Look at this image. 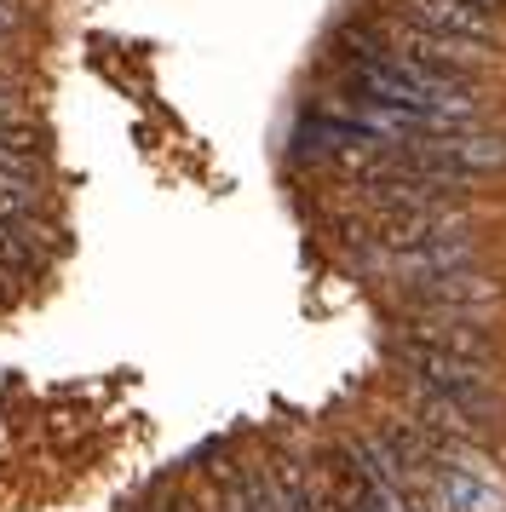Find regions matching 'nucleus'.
Listing matches in <instances>:
<instances>
[{"label": "nucleus", "mask_w": 506, "mask_h": 512, "mask_svg": "<svg viewBox=\"0 0 506 512\" xmlns=\"http://www.w3.org/2000/svg\"><path fill=\"white\" fill-rule=\"evenodd\" d=\"M391 351H397V363H403L420 386L455 397V403L478 420L483 432H489V426H501V397H495V374H489V363L449 357V351L420 346V340H409V334H397V346H391Z\"/></svg>", "instance_id": "nucleus-1"}, {"label": "nucleus", "mask_w": 506, "mask_h": 512, "mask_svg": "<svg viewBox=\"0 0 506 512\" xmlns=\"http://www.w3.org/2000/svg\"><path fill=\"white\" fill-rule=\"evenodd\" d=\"M506 300V277L495 271H478V265H460V271H443V277L409 282L403 288V305L409 311H460V317H478L489 305Z\"/></svg>", "instance_id": "nucleus-2"}, {"label": "nucleus", "mask_w": 506, "mask_h": 512, "mask_svg": "<svg viewBox=\"0 0 506 512\" xmlns=\"http://www.w3.org/2000/svg\"><path fill=\"white\" fill-rule=\"evenodd\" d=\"M391 18H403L414 29H432V35H449V41H472V47L501 41L495 12H483L472 0H391Z\"/></svg>", "instance_id": "nucleus-3"}, {"label": "nucleus", "mask_w": 506, "mask_h": 512, "mask_svg": "<svg viewBox=\"0 0 506 512\" xmlns=\"http://www.w3.org/2000/svg\"><path fill=\"white\" fill-rule=\"evenodd\" d=\"M409 317V340H420V346H437L466 363H495V340H489V328H478V317H460V311H409Z\"/></svg>", "instance_id": "nucleus-4"}, {"label": "nucleus", "mask_w": 506, "mask_h": 512, "mask_svg": "<svg viewBox=\"0 0 506 512\" xmlns=\"http://www.w3.org/2000/svg\"><path fill=\"white\" fill-rule=\"evenodd\" d=\"M426 478H432L443 512H501V495H495V484H489L483 472H472V466L437 461Z\"/></svg>", "instance_id": "nucleus-5"}, {"label": "nucleus", "mask_w": 506, "mask_h": 512, "mask_svg": "<svg viewBox=\"0 0 506 512\" xmlns=\"http://www.w3.org/2000/svg\"><path fill=\"white\" fill-rule=\"evenodd\" d=\"M35 277H41V254L0 219V282L12 288V282H35Z\"/></svg>", "instance_id": "nucleus-6"}, {"label": "nucleus", "mask_w": 506, "mask_h": 512, "mask_svg": "<svg viewBox=\"0 0 506 512\" xmlns=\"http://www.w3.org/2000/svg\"><path fill=\"white\" fill-rule=\"evenodd\" d=\"M0 150H23V156H46V133L35 116H6L0 110Z\"/></svg>", "instance_id": "nucleus-7"}, {"label": "nucleus", "mask_w": 506, "mask_h": 512, "mask_svg": "<svg viewBox=\"0 0 506 512\" xmlns=\"http://www.w3.org/2000/svg\"><path fill=\"white\" fill-rule=\"evenodd\" d=\"M0 173H6V179H29V185H41V179H46V156H23V150H0Z\"/></svg>", "instance_id": "nucleus-8"}, {"label": "nucleus", "mask_w": 506, "mask_h": 512, "mask_svg": "<svg viewBox=\"0 0 506 512\" xmlns=\"http://www.w3.org/2000/svg\"><path fill=\"white\" fill-rule=\"evenodd\" d=\"M305 512H340V501L328 495V484L317 478V466L305 472Z\"/></svg>", "instance_id": "nucleus-9"}, {"label": "nucleus", "mask_w": 506, "mask_h": 512, "mask_svg": "<svg viewBox=\"0 0 506 512\" xmlns=\"http://www.w3.org/2000/svg\"><path fill=\"white\" fill-rule=\"evenodd\" d=\"M23 29V6L18 0H0V35H18Z\"/></svg>", "instance_id": "nucleus-10"}, {"label": "nucleus", "mask_w": 506, "mask_h": 512, "mask_svg": "<svg viewBox=\"0 0 506 512\" xmlns=\"http://www.w3.org/2000/svg\"><path fill=\"white\" fill-rule=\"evenodd\" d=\"M472 6H483V12H501L506 0H472Z\"/></svg>", "instance_id": "nucleus-11"}, {"label": "nucleus", "mask_w": 506, "mask_h": 512, "mask_svg": "<svg viewBox=\"0 0 506 512\" xmlns=\"http://www.w3.org/2000/svg\"><path fill=\"white\" fill-rule=\"evenodd\" d=\"M6 41H12V35H0V47H6Z\"/></svg>", "instance_id": "nucleus-12"}]
</instances>
